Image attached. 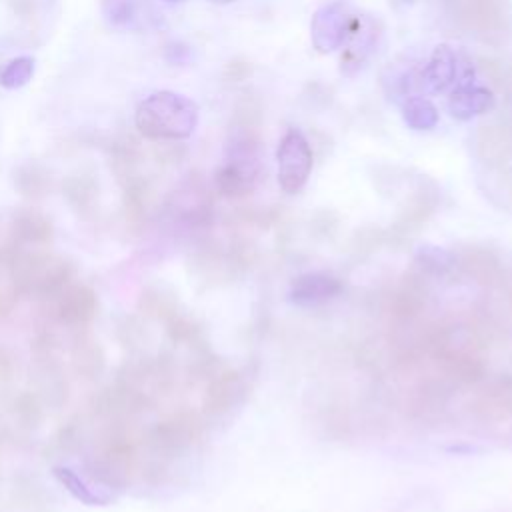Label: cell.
<instances>
[{
    "label": "cell",
    "mask_w": 512,
    "mask_h": 512,
    "mask_svg": "<svg viewBox=\"0 0 512 512\" xmlns=\"http://www.w3.org/2000/svg\"><path fill=\"white\" fill-rule=\"evenodd\" d=\"M170 2H176V0H170Z\"/></svg>",
    "instance_id": "obj_42"
},
{
    "label": "cell",
    "mask_w": 512,
    "mask_h": 512,
    "mask_svg": "<svg viewBox=\"0 0 512 512\" xmlns=\"http://www.w3.org/2000/svg\"><path fill=\"white\" fill-rule=\"evenodd\" d=\"M50 302L52 318L70 330H88L98 316V294L88 284H70Z\"/></svg>",
    "instance_id": "obj_10"
},
{
    "label": "cell",
    "mask_w": 512,
    "mask_h": 512,
    "mask_svg": "<svg viewBox=\"0 0 512 512\" xmlns=\"http://www.w3.org/2000/svg\"><path fill=\"white\" fill-rule=\"evenodd\" d=\"M138 310L144 316H150V318H156V320H162V322H166L176 312H180L174 296L168 294L166 290L158 288V286H148L140 292Z\"/></svg>",
    "instance_id": "obj_28"
},
{
    "label": "cell",
    "mask_w": 512,
    "mask_h": 512,
    "mask_svg": "<svg viewBox=\"0 0 512 512\" xmlns=\"http://www.w3.org/2000/svg\"><path fill=\"white\" fill-rule=\"evenodd\" d=\"M262 144V108L260 102L244 94L232 112L228 138H226V162L238 164L246 170L260 174L258 152Z\"/></svg>",
    "instance_id": "obj_5"
},
{
    "label": "cell",
    "mask_w": 512,
    "mask_h": 512,
    "mask_svg": "<svg viewBox=\"0 0 512 512\" xmlns=\"http://www.w3.org/2000/svg\"><path fill=\"white\" fill-rule=\"evenodd\" d=\"M54 476L58 480V484L78 502L86 504V506H106L110 504V496L104 494L102 490L94 488L86 478H82L76 470H72L70 466H54Z\"/></svg>",
    "instance_id": "obj_24"
},
{
    "label": "cell",
    "mask_w": 512,
    "mask_h": 512,
    "mask_svg": "<svg viewBox=\"0 0 512 512\" xmlns=\"http://www.w3.org/2000/svg\"><path fill=\"white\" fill-rule=\"evenodd\" d=\"M140 468V446L130 424H106L86 458L88 476L104 488L124 490Z\"/></svg>",
    "instance_id": "obj_2"
},
{
    "label": "cell",
    "mask_w": 512,
    "mask_h": 512,
    "mask_svg": "<svg viewBox=\"0 0 512 512\" xmlns=\"http://www.w3.org/2000/svg\"><path fill=\"white\" fill-rule=\"evenodd\" d=\"M404 2H410V0H404Z\"/></svg>",
    "instance_id": "obj_41"
},
{
    "label": "cell",
    "mask_w": 512,
    "mask_h": 512,
    "mask_svg": "<svg viewBox=\"0 0 512 512\" xmlns=\"http://www.w3.org/2000/svg\"><path fill=\"white\" fill-rule=\"evenodd\" d=\"M134 124L148 140H184L198 124V106L182 94L160 90L138 104Z\"/></svg>",
    "instance_id": "obj_3"
},
{
    "label": "cell",
    "mask_w": 512,
    "mask_h": 512,
    "mask_svg": "<svg viewBox=\"0 0 512 512\" xmlns=\"http://www.w3.org/2000/svg\"><path fill=\"white\" fill-rule=\"evenodd\" d=\"M122 184V216L126 230L138 234L148 220L150 212V186L138 174L130 176Z\"/></svg>",
    "instance_id": "obj_18"
},
{
    "label": "cell",
    "mask_w": 512,
    "mask_h": 512,
    "mask_svg": "<svg viewBox=\"0 0 512 512\" xmlns=\"http://www.w3.org/2000/svg\"><path fill=\"white\" fill-rule=\"evenodd\" d=\"M436 206V190H428V188H418V192L412 196V200L408 202L400 224L404 226H412V224H420L428 218V214L434 210Z\"/></svg>",
    "instance_id": "obj_31"
},
{
    "label": "cell",
    "mask_w": 512,
    "mask_h": 512,
    "mask_svg": "<svg viewBox=\"0 0 512 512\" xmlns=\"http://www.w3.org/2000/svg\"><path fill=\"white\" fill-rule=\"evenodd\" d=\"M152 406L144 388L114 378L90 398V412L104 424H130Z\"/></svg>",
    "instance_id": "obj_6"
},
{
    "label": "cell",
    "mask_w": 512,
    "mask_h": 512,
    "mask_svg": "<svg viewBox=\"0 0 512 512\" xmlns=\"http://www.w3.org/2000/svg\"><path fill=\"white\" fill-rule=\"evenodd\" d=\"M456 22L488 42H500L508 34L506 0H452Z\"/></svg>",
    "instance_id": "obj_8"
},
{
    "label": "cell",
    "mask_w": 512,
    "mask_h": 512,
    "mask_svg": "<svg viewBox=\"0 0 512 512\" xmlns=\"http://www.w3.org/2000/svg\"><path fill=\"white\" fill-rule=\"evenodd\" d=\"M32 384L48 408H62L70 398V382L60 360V342L54 332L40 330L30 340Z\"/></svg>",
    "instance_id": "obj_4"
},
{
    "label": "cell",
    "mask_w": 512,
    "mask_h": 512,
    "mask_svg": "<svg viewBox=\"0 0 512 512\" xmlns=\"http://www.w3.org/2000/svg\"><path fill=\"white\" fill-rule=\"evenodd\" d=\"M402 118L414 130H430L438 122V110L430 100L422 96H410L402 104Z\"/></svg>",
    "instance_id": "obj_30"
},
{
    "label": "cell",
    "mask_w": 512,
    "mask_h": 512,
    "mask_svg": "<svg viewBox=\"0 0 512 512\" xmlns=\"http://www.w3.org/2000/svg\"><path fill=\"white\" fill-rule=\"evenodd\" d=\"M258 176H260L258 172L226 162L216 170L214 184H216V190L226 198H244L254 190Z\"/></svg>",
    "instance_id": "obj_23"
},
{
    "label": "cell",
    "mask_w": 512,
    "mask_h": 512,
    "mask_svg": "<svg viewBox=\"0 0 512 512\" xmlns=\"http://www.w3.org/2000/svg\"><path fill=\"white\" fill-rule=\"evenodd\" d=\"M376 22L368 16H350L346 26V50L340 58V68L344 74H354L376 42Z\"/></svg>",
    "instance_id": "obj_14"
},
{
    "label": "cell",
    "mask_w": 512,
    "mask_h": 512,
    "mask_svg": "<svg viewBox=\"0 0 512 512\" xmlns=\"http://www.w3.org/2000/svg\"><path fill=\"white\" fill-rule=\"evenodd\" d=\"M492 106V92L480 86H460L448 98V112L456 120H470L476 114L488 112Z\"/></svg>",
    "instance_id": "obj_20"
},
{
    "label": "cell",
    "mask_w": 512,
    "mask_h": 512,
    "mask_svg": "<svg viewBox=\"0 0 512 512\" xmlns=\"http://www.w3.org/2000/svg\"><path fill=\"white\" fill-rule=\"evenodd\" d=\"M250 74V64L246 60H230L224 68V78L230 82L244 80Z\"/></svg>",
    "instance_id": "obj_38"
},
{
    "label": "cell",
    "mask_w": 512,
    "mask_h": 512,
    "mask_svg": "<svg viewBox=\"0 0 512 512\" xmlns=\"http://www.w3.org/2000/svg\"><path fill=\"white\" fill-rule=\"evenodd\" d=\"M84 444V424L80 418H70L64 422L50 438L48 452L54 456H72Z\"/></svg>",
    "instance_id": "obj_29"
},
{
    "label": "cell",
    "mask_w": 512,
    "mask_h": 512,
    "mask_svg": "<svg viewBox=\"0 0 512 512\" xmlns=\"http://www.w3.org/2000/svg\"><path fill=\"white\" fill-rule=\"evenodd\" d=\"M202 426L196 414L180 410L158 420L146 434L148 454L170 460L188 450L200 438Z\"/></svg>",
    "instance_id": "obj_7"
},
{
    "label": "cell",
    "mask_w": 512,
    "mask_h": 512,
    "mask_svg": "<svg viewBox=\"0 0 512 512\" xmlns=\"http://www.w3.org/2000/svg\"><path fill=\"white\" fill-rule=\"evenodd\" d=\"M166 216L182 228H198L210 216V200L200 182L188 180L166 200Z\"/></svg>",
    "instance_id": "obj_12"
},
{
    "label": "cell",
    "mask_w": 512,
    "mask_h": 512,
    "mask_svg": "<svg viewBox=\"0 0 512 512\" xmlns=\"http://www.w3.org/2000/svg\"><path fill=\"white\" fill-rule=\"evenodd\" d=\"M458 74V58L448 44H438L424 70V82L432 92L448 90Z\"/></svg>",
    "instance_id": "obj_21"
},
{
    "label": "cell",
    "mask_w": 512,
    "mask_h": 512,
    "mask_svg": "<svg viewBox=\"0 0 512 512\" xmlns=\"http://www.w3.org/2000/svg\"><path fill=\"white\" fill-rule=\"evenodd\" d=\"M20 374V362H18V354L6 346L0 344V384L8 386L12 384Z\"/></svg>",
    "instance_id": "obj_37"
},
{
    "label": "cell",
    "mask_w": 512,
    "mask_h": 512,
    "mask_svg": "<svg viewBox=\"0 0 512 512\" xmlns=\"http://www.w3.org/2000/svg\"><path fill=\"white\" fill-rule=\"evenodd\" d=\"M12 500L18 508L26 512H48L52 506V498L46 486L30 474H18L14 478Z\"/></svg>",
    "instance_id": "obj_25"
},
{
    "label": "cell",
    "mask_w": 512,
    "mask_h": 512,
    "mask_svg": "<svg viewBox=\"0 0 512 512\" xmlns=\"http://www.w3.org/2000/svg\"><path fill=\"white\" fill-rule=\"evenodd\" d=\"M76 266L48 248H16L8 242V280L14 292L28 298L52 300L72 284Z\"/></svg>",
    "instance_id": "obj_1"
},
{
    "label": "cell",
    "mask_w": 512,
    "mask_h": 512,
    "mask_svg": "<svg viewBox=\"0 0 512 512\" xmlns=\"http://www.w3.org/2000/svg\"><path fill=\"white\" fill-rule=\"evenodd\" d=\"M70 366L72 372L86 380H98L106 370V354L100 342L88 330H76L70 342Z\"/></svg>",
    "instance_id": "obj_16"
},
{
    "label": "cell",
    "mask_w": 512,
    "mask_h": 512,
    "mask_svg": "<svg viewBox=\"0 0 512 512\" xmlns=\"http://www.w3.org/2000/svg\"><path fill=\"white\" fill-rule=\"evenodd\" d=\"M342 290V282L328 272H306L292 280L288 288V300L296 306L310 308L324 304L338 296Z\"/></svg>",
    "instance_id": "obj_15"
},
{
    "label": "cell",
    "mask_w": 512,
    "mask_h": 512,
    "mask_svg": "<svg viewBox=\"0 0 512 512\" xmlns=\"http://www.w3.org/2000/svg\"><path fill=\"white\" fill-rule=\"evenodd\" d=\"M104 18L114 26H126L134 18V0H100Z\"/></svg>",
    "instance_id": "obj_36"
},
{
    "label": "cell",
    "mask_w": 512,
    "mask_h": 512,
    "mask_svg": "<svg viewBox=\"0 0 512 512\" xmlns=\"http://www.w3.org/2000/svg\"><path fill=\"white\" fill-rule=\"evenodd\" d=\"M14 188L28 200H40L50 194L52 176L44 166L28 162L14 170Z\"/></svg>",
    "instance_id": "obj_27"
},
{
    "label": "cell",
    "mask_w": 512,
    "mask_h": 512,
    "mask_svg": "<svg viewBox=\"0 0 512 512\" xmlns=\"http://www.w3.org/2000/svg\"><path fill=\"white\" fill-rule=\"evenodd\" d=\"M476 152L488 166H502L512 156V130L508 124H482L476 132Z\"/></svg>",
    "instance_id": "obj_19"
},
{
    "label": "cell",
    "mask_w": 512,
    "mask_h": 512,
    "mask_svg": "<svg viewBox=\"0 0 512 512\" xmlns=\"http://www.w3.org/2000/svg\"><path fill=\"white\" fill-rule=\"evenodd\" d=\"M10 438H12L10 428L0 420V448H4L6 444H10Z\"/></svg>",
    "instance_id": "obj_39"
},
{
    "label": "cell",
    "mask_w": 512,
    "mask_h": 512,
    "mask_svg": "<svg viewBox=\"0 0 512 512\" xmlns=\"http://www.w3.org/2000/svg\"><path fill=\"white\" fill-rule=\"evenodd\" d=\"M116 338L124 348L136 352V348L142 344V338H146V330L136 316H122L116 324Z\"/></svg>",
    "instance_id": "obj_34"
},
{
    "label": "cell",
    "mask_w": 512,
    "mask_h": 512,
    "mask_svg": "<svg viewBox=\"0 0 512 512\" xmlns=\"http://www.w3.org/2000/svg\"><path fill=\"white\" fill-rule=\"evenodd\" d=\"M34 74V60L30 56H18L0 70V84L8 90L26 86Z\"/></svg>",
    "instance_id": "obj_32"
},
{
    "label": "cell",
    "mask_w": 512,
    "mask_h": 512,
    "mask_svg": "<svg viewBox=\"0 0 512 512\" xmlns=\"http://www.w3.org/2000/svg\"><path fill=\"white\" fill-rule=\"evenodd\" d=\"M278 184L286 194H296L312 172V150L298 130H288L278 144Z\"/></svg>",
    "instance_id": "obj_9"
},
{
    "label": "cell",
    "mask_w": 512,
    "mask_h": 512,
    "mask_svg": "<svg viewBox=\"0 0 512 512\" xmlns=\"http://www.w3.org/2000/svg\"><path fill=\"white\" fill-rule=\"evenodd\" d=\"M348 8L342 0L326 2L322 4L310 22V38L312 46L320 54L334 52L344 44L346 38V26H348Z\"/></svg>",
    "instance_id": "obj_11"
},
{
    "label": "cell",
    "mask_w": 512,
    "mask_h": 512,
    "mask_svg": "<svg viewBox=\"0 0 512 512\" xmlns=\"http://www.w3.org/2000/svg\"><path fill=\"white\" fill-rule=\"evenodd\" d=\"M12 418L22 430H36L46 418V402L36 390H20L10 404Z\"/></svg>",
    "instance_id": "obj_26"
},
{
    "label": "cell",
    "mask_w": 512,
    "mask_h": 512,
    "mask_svg": "<svg viewBox=\"0 0 512 512\" xmlns=\"http://www.w3.org/2000/svg\"><path fill=\"white\" fill-rule=\"evenodd\" d=\"M242 392V380L236 372L218 374L206 388L204 410L208 414H222L230 410Z\"/></svg>",
    "instance_id": "obj_22"
},
{
    "label": "cell",
    "mask_w": 512,
    "mask_h": 512,
    "mask_svg": "<svg viewBox=\"0 0 512 512\" xmlns=\"http://www.w3.org/2000/svg\"><path fill=\"white\" fill-rule=\"evenodd\" d=\"M54 240L52 220L36 208H20L10 222L8 242L16 248H48Z\"/></svg>",
    "instance_id": "obj_13"
},
{
    "label": "cell",
    "mask_w": 512,
    "mask_h": 512,
    "mask_svg": "<svg viewBox=\"0 0 512 512\" xmlns=\"http://www.w3.org/2000/svg\"><path fill=\"white\" fill-rule=\"evenodd\" d=\"M416 262L426 270V272H432V274H442L444 270L450 268L452 264V256L438 248V246H422L416 254Z\"/></svg>",
    "instance_id": "obj_35"
},
{
    "label": "cell",
    "mask_w": 512,
    "mask_h": 512,
    "mask_svg": "<svg viewBox=\"0 0 512 512\" xmlns=\"http://www.w3.org/2000/svg\"><path fill=\"white\" fill-rule=\"evenodd\" d=\"M210 2H218V4H228V2H234V0H210Z\"/></svg>",
    "instance_id": "obj_40"
},
{
    "label": "cell",
    "mask_w": 512,
    "mask_h": 512,
    "mask_svg": "<svg viewBox=\"0 0 512 512\" xmlns=\"http://www.w3.org/2000/svg\"><path fill=\"white\" fill-rule=\"evenodd\" d=\"M480 66L490 78V82L506 94H512V62L504 58H494V56H482Z\"/></svg>",
    "instance_id": "obj_33"
},
{
    "label": "cell",
    "mask_w": 512,
    "mask_h": 512,
    "mask_svg": "<svg viewBox=\"0 0 512 512\" xmlns=\"http://www.w3.org/2000/svg\"><path fill=\"white\" fill-rule=\"evenodd\" d=\"M62 194L78 218L92 220L98 216L100 186L90 172H76L66 176L62 182Z\"/></svg>",
    "instance_id": "obj_17"
}]
</instances>
